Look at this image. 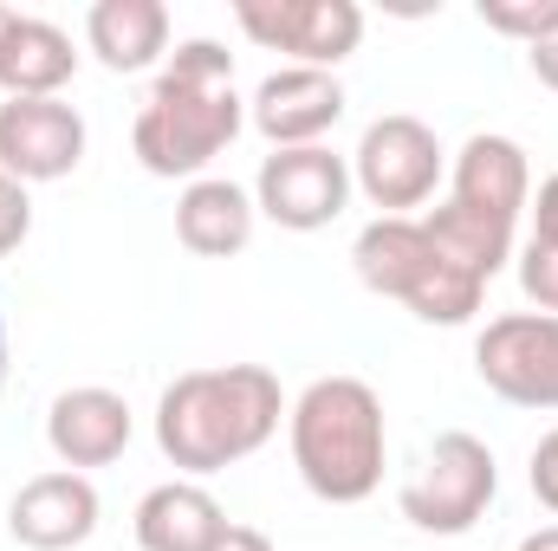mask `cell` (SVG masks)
Returning <instances> with one entry per match:
<instances>
[{
	"mask_svg": "<svg viewBox=\"0 0 558 551\" xmlns=\"http://www.w3.org/2000/svg\"><path fill=\"white\" fill-rule=\"evenodd\" d=\"M241 124H247V98L234 91V52L221 39H182L143 98L137 124H131V149L149 175L195 182L241 137Z\"/></svg>",
	"mask_w": 558,
	"mask_h": 551,
	"instance_id": "cell-1",
	"label": "cell"
},
{
	"mask_svg": "<svg viewBox=\"0 0 558 551\" xmlns=\"http://www.w3.org/2000/svg\"><path fill=\"white\" fill-rule=\"evenodd\" d=\"M279 415H286V396L267 364L182 370L156 396V448L182 480H208L260 454L279 434Z\"/></svg>",
	"mask_w": 558,
	"mask_h": 551,
	"instance_id": "cell-2",
	"label": "cell"
},
{
	"mask_svg": "<svg viewBox=\"0 0 558 551\" xmlns=\"http://www.w3.org/2000/svg\"><path fill=\"white\" fill-rule=\"evenodd\" d=\"M286 441L305 493L325 506H364L384 487L390 428H384V396L364 377L305 383L299 403L286 409Z\"/></svg>",
	"mask_w": 558,
	"mask_h": 551,
	"instance_id": "cell-3",
	"label": "cell"
},
{
	"mask_svg": "<svg viewBox=\"0 0 558 551\" xmlns=\"http://www.w3.org/2000/svg\"><path fill=\"white\" fill-rule=\"evenodd\" d=\"M500 493V467H494V448L468 428H448L435 434V448L422 454V467L403 480L397 506L416 532H435V539H461L487 519Z\"/></svg>",
	"mask_w": 558,
	"mask_h": 551,
	"instance_id": "cell-4",
	"label": "cell"
},
{
	"mask_svg": "<svg viewBox=\"0 0 558 551\" xmlns=\"http://www.w3.org/2000/svg\"><path fill=\"white\" fill-rule=\"evenodd\" d=\"M441 162H448L441 137L410 111H390V118L364 124V137L351 149V188H364V201L384 215H410L435 195Z\"/></svg>",
	"mask_w": 558,
	"mask_h": 551,
	"instance_id": "cell-5",
	"label": "cell"
},
{
	"mask_svg": "<svg viewBox=\"0 0 558 551\" xmlns=\"http://www.w3.org/2000/svg\"><path fill=\"white\" fill-rule=\"evenodd\" d=\"M474 370L513 409H558V318L553 311L487 318V331L474 338Z\"/></svg>",
	"mask_w": 558,
	"mask_h": 551,
	"instance_id": "cell-6",
	"label": "cell"
},
{
	"mask_svg": "<svg viewBox=\"0 0 558 551\" xmlns=\"http://www.w3.org/2000/svg\"><path fill=\"white\" fill-rule=\"evenodd\" d=\"M254 208L286 234H318L351 208V156L312 143V149H274L254 175Z\"/></svg>",
	"mask_w": 558,
	"mask_h": 551,
	"instance_id": "cell-7",
	"label": "cell"
},
{
	"mask_svg": "<svg viewBox=\"0 0 558 551\" xmlns=\"http://www.w3.org/2000/svg\"><path fill=\"white\" fill-rule=\"evenodd\" d=\"M234 20L254 46L292 52V65H312V72H331L364 39L357 0H234Z\"/></svg>",
	"mask_w": 558,
	"mask_h": 551,
	"instance_id": "cell-8",
	"label": "cell"
},
{
	"mask_svg": "<svg viewBox=\"0 0 558 551\" xmlns=\"http://www.w3.org/2000/svg\"><path fill=\"white\" fill-rule=\"evenodd\" d=\"M85 162V118L65 98H7L0 105V169L13 182H65Z\"/></svg>",
	"mask_w": 558,
	"mask_h": 551,
	"instance_id": "cell-9",
	"label": "cell"
},
{
	"mask_svg": "<svg viewBox=\"0 0 558 551\" xmlns=\"http://www.w3.org/2000/svg\"><path fill=\"white\" fill-rule=\"evenodd\" d=\"M338 118H344V85L338 72H312V65H279L247 98V124L274 149H312Z\"/></svg>",
	"mask_w": 558,
	"mask_h": 551,
	"instance_id": "cell-10",
	"label": "cell"
},
{
	"mask_svg": "<svg viewBox=\"0 0 558 551\" xmlns=\"http://www.w3.org/2000/svg\"><path fill=\"white\" fill-rule=\"evenodd\" d=\"M98 487L72 467H52V474H33L13 506H7V532L26 551H72L98 532Z\"/></svg>",
	"mask_w": 558,
	"mask_h": 551,
	"instance_id": "cell-11",
	"label": "cell"
},
{
	"mask_svg": "<svg viewBox=\"0 0 558 551\" xmlns=\"http://www.w3.org/2000/svg\"><path fill=\"white\" fill-rule=\"evenodd\" d=\"M448 201L454 208H474L487 221H507L520 228L526 201H533V162L526 149L500 131H481L454 149V169H448Z\"/></svg>",
	"mask_w": 558,
	"mask_h": 551,
	"instance_id": "cell-12",
	"label": "cell"
},
{
	"mask_svg": "<svg viewBox=\"0 0 558 551\" xmlns=\"http://www.w3.org/2000/svg\"><path fill=\"white\" fill-rule=\"evenodd\" d=\"M131 403L105 383H78V390H59L52 409H46V448L59 454V467L85 474V467H111L124 448H131Z\"/></svg>",
	"mask_w": 558,
	"mask_h": 551,
	"instance_id": "cell-13",
	"label": "cell"
},
{
	"mask_svg": "<svg viewBox=\"0 0 558 551\" xmlns=\"http://www.w3.org/2000/svg\"><path fill=\"white\" fill-rule=\"evenodd\" d=\"M254 221H260L254 188H241L228 175H195L175 195V241L195 260H234L254 241Z\"/></svg>",
	"mask_w": 558,
	"mask_h": 551,
	"instance_id": "cell-14",
	"label": "cell"
},
{
	"mask_svg": "<svg viewBox=\"0 0 558 551\" xmlns=\"http://www.w3.org/2000/svg\"><path fill=\"white\" fill-rule=\"evenodd\" d=\"M131 532L143 551H208L228 532V513L202 480H162L137 500Z\"/></svg>",
	"mask_w": 558,
	"mask_h": 551,
	"instance_id": "cell-15",
	"label": "cell"
},
{
	"mask_svg": "<svg viewBox=\"0 0 558 551\" xmlns=\"http://www.w3.org/2000/svg\"><path fill=\"white\" fill-rule=\"evenodd\" d=\"M78 72L72 33L39 20V13H13L7 39H0V91L7 98H59Z\"/></svg>",
	"mask_w": 558,
	"mask_h": 551,
	"instance_id": "cell-16",
	"label": "cell"
},
{
	"mask_svg": "<svg viewBox=\"0 0 558 551\" xmlns=\"http://www.w3.org/2000/svg\"><path fill=\"white\" fill-rule=\"evenodd\" d=\"M85 46L105 72H149L169 59V7L162 0H98L85 13Z\"/></svg>",
	"mask_w": 558,
	"mask_h": 551,
	"instance_id": "cell-17",
	"label": "cell"
},
{
	"mask_svg": "<svg viewBox=\"0 0 558 551\" xmlns=\"http://www.w3.org/2000/svg\"><path fill=\"white\" fill-rule=\"evenodd\" d=\"M351 267H357V279H364L377 298H397V305H403L422 285V273L435 267V247H428V234H422L416 215H377V221L357 234Z\"/></svg>",
	"mask_w": 558,
	"mask_h": 551,
	"instance_id": "cell-18",
	"label": "cell"
},
{
	"mask_svg": "<svg viewBox=\"0 0 558 551\" xmlns=\"http://www.w3.org/2000/svg\"><path fill=\"white\" fill-rule=\"evenodd\" d=\"M416 221H422V234H428V247H435L448 267L474 273L481 285L513 260V228H507V221H487V215L454 208V201H435V208L416 215Z\"/></svg>",
	"mask_w": 558,
	"mask_h": 551,
	"instance_id": "cell-19",
	"label": "cell"
},
{
	"mask_svg": "<svg viewBox=\"0 0 558 551\" xmlns=\"http://www.w3.org/2000/svg\"><path fill=\"white\" fill-rule=\"evenodd\" d=\"M481 26L520 46H539L558 33V0H481Z\"/></svg>",
	"mask_w": 558,
	"mask_h": 551,
	"instance_id": "cell-20",
	"label": "cell"
},
{
	"mask_svg": "<svg viewBox=\"0 0 558 551\" xmlns=\"http://www.w3.org/2000/svg\"><path fill=\"white\" fill-rule=\"evenodd\" d=\"M513 260H520V292L558 318V241H526L513 247Z\"/></svg>",
	"mask_w": 558,
	"mask_h": 551,
	"instance_id": "cell-21",
	"label": "cell"
},
{
	"mask_svg": "<svg viewBox=\"0 0 558 551\" xmlns=\"http://www.w3.org/2000/svg\"><path fill=\"white\" fill-rule=\"evenodd\" d=\"M26 234H33V195H26V182H13V175L0 169V260H7Z\"/></svg>",
	"mask_w": 558,
	"mask_h": 551,
	"instance_id": "cell-22",
	"label": "cell"
},
{
	"mask_svg": "<svg viewBox=\"0 0 558 551\" xmlns=\"http://www.w3.org/2000/svg\"><path fill=\"white\" fill-rule=\"evenodd\" d=\"M526 474H533L539 506H546V513H558V428L539 441V448H533V467H526Z\"/></svg>",
	"mask_w": 558,
	"mask_h": 551,
	"instance_id": "cell-23",
	"label": "cell"
},
{
	"mask_svg": "<svg viewBox=\"0 0 558 551\" xmlns=\"http://www.w3.org/2000/svg\"><path fill=\"white\" fill-rule=\"evenodd\" d=\"M526 215H533V241H558V175L539 182V195L526 201Z\"/></svg>",
	"mask_w": 558,
	"mask_h": 551,
	"instance_id": "cell-24",
	"label": "cell"
},
{
	"mask_svg": "<svg viewBox=\"0 0 558 551\" xmlns=\"http://www.w3.org/2000/svg\"><path fill=\"white\" fill-rule=\"evenodd\" d=\"M208 551H279V546L260 532V526H234V519H228V532H221Z\"/></svg>",
	"mask_w": 558,
	"mask_h": 551,
	"instance_id": "cell-25",
	"label": "cell"
},
{
	"mask_svg": "<svg viewBox=\"0 0 558 551\" xmlns=\"http://www.w3.org/2000/svg\"><path fill=\"white\" fill-rule=\"evenodd\" d=\"M526 65H533V78H539L546 91H558V33L539 39V46H526Z\"/></svg>",
	"mask_w": 558,
	"mask_h": 551,
	"instance_id": "cell-26",
	"label": "cell"
},
{
	"mask_svg": "<svg viewBox=\"0 0 558 551\" xmlns=\"http://www.w3.org/2000/svg\"><path fill=\"white\" fill-rule=\"evenodd\" d=\"M513 551H558V526H539V532H526Z\"/></svg>",
	"mask_w": 558,
	"mask_h": 551,
	"instance_id": "cell-27",
	"label": "cell"
},
{
	"mask_svg": "<svg viewBox=\"0 0 558 551\" xmlns=\"http://www.w3.org/2000/svg\"><path fill=\"white\" fill-rule=\"evenodd\" d=\"M0 383H7V325H0Z\"/></svg>",
	"mask_w": 558,
	"mask_h": 551,
	"instance_id": "cell-28",
	"label": "cell"
},
{
	"mask_svg": "<svg viewBox=\"0 0 558 551\" xmlns=\"http://www.w3.org/2000/svg\"><path fill=\"white\" fill-rule=\"evenodd\" d=\"M7 26H13V7H0V39H7Z\"/></svg>",
	"mask_w": 558,
	"mask_h": 551,
	"instance_id": "cell-29",
	"label": "cell"
}]
</instances>
